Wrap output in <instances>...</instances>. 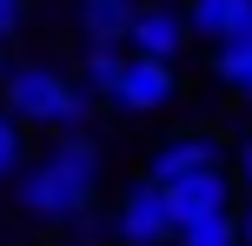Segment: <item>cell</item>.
<instances>
[{
	"instance_id": "cell-10",
	"label": "cell",
	"mask_w": 252,
	"mask_h": 246,
	"mask_svg": "<svg viewBox=\"0 0 252 246\" xmlns=\"http://www.w3.org/2000/svg\"><path fill=\"white\" fill-rule=\"evenodd\" d=\"M120 67H126V53H113V47H80V60H73V87L87 93L93 106H106V100H113Z\"/></svg>"
},
{
	"instance_id": "cell-13",
	"label": "cell",
	"mask_w": 252,
	"mask_h": 246,
	"mask_svg": "<svg viewBox=\"0 0 252 246\" xmlns=\"http://www.w3.org/2000/svg\"><path fill=\"white\" fill-rule=\"evenodd\" d=\"M27 153H33V133H27V127H13V120L0 113V186H7L13 173L27 167Z\"/></svg>"
},
{
	"instance_id": "cell-20",
	"label": "cell",
	"mask_w": 252,
	"mask_h": 246,
	"mask_svg": "<svg viewBox=\"0 0 252 246\" xmlns=\"http://www.w3.org/2000/svg\"><path fill=\"white\" fill-rule=\"evenodd\" d=\"M126 7H139V0H126Z\"/></svg>"
},
{
	"instance_id": "cell-17",
	"label": "cell",
	"mask_w": 252,
	"mask_h": 246,
	"mask_svg": "<svg viewBox=\"0 0 252 246\" xmlns=\"http://www.w3.org/2000/svg\"><path fill=\"white\" fill-rule=\"evenodd\" d=\"M232 226H239V246H252V200H239V207H232Z\"/></svg>"
},
{
	"instance_id": "cell-18",
	"label": "cell",
	"mask_w": 252,
	"mask_h": 246,
	"mask_svg": "<svg viewBox=\"0 0 252 246\" xmlns=\"http://www.w3.org/2000/svg\"><path fill=\"white\" fill-rule=\"evenodd\" d=\"M7 67H13V47H0V80H7Z\"/></svg>"
},
{
	"instance_id": "cell-11",
	"label": "cell",
	"mask_w": 252,
	"mask_h": 246,
	"mask_svg": "<svg viewBox=\"0 0 252 246\" xmlns=\"http://www.w3.org/2000/svg\"><path fill=\"white\" fill-rule=\"evenodd\" d=\"M206 73H213L219 93H239L252 87V40H226V47H213V60H206Z\"/></svg>"
},
{
	"instance_id": "cell-5",
	"label": "cell",
	"mask_w": 252,
	"mask_h": 246,
	"mask_svg": "<svg viewBox=\"0 0 252 246\" xmlns=\"http://www.w3.org/2000/svg\"><path fill=\"white\" fill-rule=\"evenodd\" d=\"M186 100V73L166 60H133L126 53L120 80H113V113H133V120H153V113H173V106Z\"/></svg>"
},
{
	"instance_id": "cell-16",
	"label": "cell",
	"mask_w": 252,
	"mask_h": 246,
	"mask_svg": "<svg viewBox=\"0 0 252 246\" xmlns=\"http://www.w3.org/2000/svg\"><path fill=\"white\" fill-rule=\"evenodd\" d=\"M226 173H232V186H239V200H252V133L232 146V167Z\"/></svg>"
},
{
	"instance_id": "cell-19",
	"label": "cell",
	"mask_w": 252,
	"mask_h": 246,
	"mask_svg": "<svg viewBox=\"0 0 252 246\" xmlns=\"http://www.w3.org/2000/svg\"><path fill=\"white\" fill-rule=\"evenodd\" d=\"M239 100H246V113H252V87H246V93H239Z\"/></svg>"
},
{
	"instance_id": "cell-4",
	"label": "cell",
	"mask_w": 252,
	"mask_h": 246,
	"mask_svg": "<svg viewBox=\"0 0 252 246\" xmlns=\"http://www.w3.org/2000/svg\"><path fill=\"white\" fill-rule=\"evenodd\" d=\"M106 226H113V246H173V200H166V186L153 180H133L120 186V200L106 207Z\"/></svg>"
},
{
	"instance_id": "cell-1",
	"label": "cell",
	"mask_w": 252,
	"mask_h": 246,
	"mask_svg": "<svg viewBox=\"0 0 252 246\" xmlns=\"http://www.w3.org/2000/svg\"><path fill=\"white\" fill-rule=\"evenodd\" d=\"M100 186H106L100 133H60L40 153H27V167L7 180V193H13V213L27 226H60L66 233L80 213L100 207Z\"/></svg>"
},
{
	"instance_id": "cell-6",
	"label": "cell",
	"mask_w": 252,
	"mask_h": 246,
	"mask_svg": "<svg viewBox=\"0 0 252 246\" xmlns=\"http://www.w3.org/2000/svg\"><path fill=\"white\" fill-rule=\"evenodd\" d=\"M126 53H133V60H166V67H179V60L192 53L186 7H179V0H139L133 20H126Z\"/></svg>"
},
{
	"instance_id": "cell-8",
	"label": "cell",
	"mask_w": 252,
	"mask_h": 246,
	"mask_svg": "<svg viewBox=\"0 0 252 246\" xmlns=\"http://www.w3.org/2000/svg\"><path fill=\"white\" fill-rule=\"evenodd\" d=\"M192 27V47H226V40H252V0H179Z\"/></svg>"
},
{
	"instance_id": "cell-9",
	"label": "cell",
	"mask_w": 252,
	"mask_h": 246,
	"mask_svg": "<svg viewBox=\"0 0 252 246\" xmlns=\"http://www.w3.org/2000/svg\"><path fill=\"white\" fill-rule=\"evenodd\" d=\"M126 20H133L126 0H73L80 47H113V53H126Z\"/></svg>"
},
{
	"instance_id": "cell-2",
	"label": "cell",
	"mask_w": 252,
	"mask_h": 246,
	"mask_svg": "<svg viewBox=\"0 0 252 246\" xmlns=\"http://www.w3.org/2000/svg\"><path fill=\"white\" fill-rule=\"evenodd\" d=\"M0 113L13 127H27V133L60 140V133H93L100 106L73 87V67L66 60H53V53H13L7 80H0Z\"/></svg>"
},
{
	"instance_id": "cell-7",
	"label": "cell",
	"mask_w": 252,
	"mask_h": 246,
	"mask_svg": "<svg viewBox=\"0 0 252 246\" xmlns=\"http://www.w3.org/2000/svg\"><path fill=\"white\" fill-rule=\"evenodd\" d=\"M166 200H173V226H192V220H219V213H232V207H239V186H232L226 167H213V173H192V180L166 186Z\"/></svg>"
},
{
	"instance_id": "cell-12",
	"label": "cell",
	"mask_w": 252,
	"mask_h": 246,
	"mask_svg": "<svg viewBox=\"0 0 252 246\" xmlns=\"http://www.w3.org/2000/svg\"><path fill=\"white\" fill-rule=\"evenodd\" d=\"M173 246H239V226H232V213H219V220H192L179 226Z\"/></svg>"
},
{
	"instance_id": "cell-3",
	"label": "cell",
	"mask_w": 252,
	"mask_h": 246,
	"mask_svg": "<svg viewBox=\"0 0 252 246\" xmlns=\"http://www.w3.org/2000/svg\"><path fill=\"white\" fill-rule=\"evenodd\" d=\"M213 167H226V140H219L213 127H173V133H159V140L146 146L139 180H153V186H179V180L213 173Z\"/></svg>"
},
{
	"instance_id": "cell-15",
	"label": "cell",
	"mask_w": 252,
	"mask_h": 246,
	"mask_svg": "<svg viewBox=\"0 0 252 246\" xmlns=\"http://www.w3.org/2000/svg\"><path fill=\"white\" fill-rule=\"evenodd\" d=\"M27 27H33V0H0V47H13Z\"/></svg>"
},
{
	"instance_id": "cell-14",
	"label": "cell",
	"mask_w": 252,
	"mask_h": 246,
	"mask_svg": "<svg viewBox=\"0 0 252 246\" xmlns=\"http://www.w3.org/2000/svg\"><path fill=\"white\" fill-rule=\"evenodd\" d=\"M66 246H113V226H106V213H80L73 226H66Z\"/></svg>"
}]
</instances>
